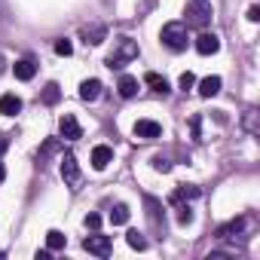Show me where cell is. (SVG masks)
<instances>
[{
	"mask_svg": "<svg viewBox=\"0 0 260 260\" xmlns=\"http://www.w3.org/2000/svg\"><path fill=\"white\" fill-rule=\"evenodd\" d=\"M80 37H83V43H86V46H98V43H104L107 28H104V25H86Z\"/></svg>",
	"mask_w": 260,
	"mask_h": 260,
	"instance_id": "13",
	"label": "cell"
},
{
	"mask_svg": "<svg viewBox=\"0 0 260 260\" xmlns=\"http://www.w3.org/2000/svg\"><path fill=\"white\" fill-rule=\"evenodd\" d=\"M4 64H7V61H4V55H0V71H4Z\"/></svg>",
	"mask_w": 260,
	"mask_h": 260,
	"instance_id": "36",
	"label": "cell"
},
{
	"mask_svg": "<svg viewBox=\"0 0 260 260\" xmlns=\"http://www.w3.org/2000/svg\"><path fill=\"white\" fill-rule=\"evenodd\" d=\"M71 52H74V43H71L68 37H61V40H55V55H64V58H68Z\"/></svg>",
	"mask_w": 260,
	"mask_h": 260,
	"instance_id": "27",
	"label": "cell"
},
{
	"mask_svg": "<svg viewBox=\"0 0 260 260\" xmlns=\"http://www.w3.org/2000/svg\"><path fill=\"white\" fill-rule=\"evenodd\" d=\"M61 166H58V172H61V181L71 187V190H77L80 187V181H83V175H80V162H77V156L68 150V153H61V159H58Z\"/></svg>",
	"mask_w": 260,
	"mask_h": 260,
	"instance_id": "5",
	"label": "cell"
},
{
	"mask_svg": "<svg viewBox=\"0 0 260 260\" xmlns=\"http://www.w3.org/2000/svg\"><path fill=\"white\" fill-rule=\"evenodd\" d=\"M40 101H43L46 107H55V104L61 101V86H58V83H46V86H43V95H40Z\"/></svg>",
	"mask_w": 260,
	"mask_h": 260,
	"instance_id": "19",
	"label": "cell"
},
{
	"mask_svg": "<svg viewBox=\"0 0 260 260\" xmlns=\"http://www.w3.org/2000/svg\"><path fill=\"white\" fill-rule=\"evenodd\" d=\"M187 31H190V28H187L184 22H166L162 31H159V40H162L166 49H172V52H184L187 43H190V34H187Z\"/></svg>",
	"mask_w": 260,
	"mask_h": 260,
	"instance_id": "3",
	"label": "cell"
},
{
	"mask_svg": "<svg viewBox=\"0 0 260 260\" xmlns=\"http://www.w3.org/2000/svg\"><path fill=\"white\" fill-rule=\"evenodd\" d=\"M116 92H119L122 98H135V95H138V80H135L132 74H122L119 83H116Z\"/></svg>",
	"mask_w": 260,
	"mask_h": 260,
	"instance_id": "16",
	"label": "cell"
},
{
	"mask_svg": "<svg viewBox=\"0 0 260 260\" xmlns=\"http://www.w3.org/2000/svg\"><path fill=\"white\" fill-rule=\"evenodd\" d=\"M22 110V98L16 92H7V95H0V113L4 116H16Z\"/></svg>",
	"mask_w": 260,
	"mask_h": 260,
	"instance_id": "15",
	"label": "cell"
},
{
	"mask_svg": "<svg viewBox=\"0 0 260 260\" xmlns=\"http://www.w3.org/2000/svg\"><path fill=\"white\" fill-rule=\"evenodd\" d=\"M132 132H135V138H141V141H156V138H162V125H159L156 119H138Z\"/></svg>",
	"mask_w": 260,
	"mask_h": 260,
	"instance_id": "8",
	"label": "cell"
},
{
	"mask_svg": "<svg viewBox=\"0 0 260 260\" xmlns=\"http://www.w3.org/2000/svg\"><path fill=\"white\" fill-rule=\"evenodd\" d=\"M211 16H214L211 0H187V7H184V25L187 28L205 31L211 25Z\"/></svg>",
	"mask_w": 260,
	"mask_h": 260,
	"instance_id": "1",
	"label": "cell"
},
{
	"mask_svg": "<svg viewBox=\"0 0 260 260\" xmlns=\"http://www.w3.org/2000/svg\"><path fill=\"white\" fill-rule=\"evenodd\" d=\"M199 196H202V190L196 184H178L175 193L169 196V202L172 205H181V202H190V199H199Z\"/></svg>",
	"mask_w": 260,
	"mask_h": 260,
	"instance_id": "10",
	"label": "cell"
},
{
	"mask_svg": "<svg viewBox=\"0 0 260 260\" xmlns=\"http://www.w3.org/2000/svg\"><path fill=\"white\" fill-rule=\"evenodd\" d=\"M248 22H260V7H248Z\"/></svg>",
	"mask_w": 260,
	"mask_h": 260,
	"instance_id": "32",
	"label": "cell"
},
{
	"mask_svg": "<svg viewBox=\"0 0 260 260\" xmlns=\"http://www.w3.org/2000/svg\"><path fill=\"white\" fill-rule=\"evenodd\" d=\"M13 74H16V80L28 83V80H34V74H37V61H34V58H19V61L13 64Z\"/></svg>",
	"mask_w": 260,
	"mask_h": 260,
	"instance_id": "12",
	"label": "cell"
},
{
	"mask_svg": "<svg viewBox=\"0 0 260 260\" xmlns=\"http://www.w3.org/2000/svg\"><path fill=\"white\" fill-rule=\"evenodd\" d=\"M64 245H68V236H64L61 230H49V233H46V248H49V251H61Z\"/></svg>",
	"mask_w": 260,
	"mask_h": 260,
	"instance_id": "20",
	"label": "cell"
},
{
	"mask_svg": "<svg viewBox=\"0 0 260 260\" xmlns=\"http://www.w3.org/2000/svg\"><path fill=\"white\" fill-rule=\"evenodd\" d=\"M101 89H104L101 80H95V77H92V80H83V83H80V98H83V101H98V98H101Z\"/></svg>",
	"mask_w": 260,
	"mask_h": 260,
	"instance_id": "14",
	"label": "cell"
},
{
	"mask_svg": "<svg viewBox=\"0 0 260 260\" xmlns=\"http://www.w3.org/2000/svg\"><path fill=\"white\" fill-rule=\"evenodd\" d=\"M178 223H181V226H190V223H193V211H190V205H184V202L178 205Z\"/></svg>",
	"mask_w": 260,
	"mask_h": 260,
	"instance_id": "26",
	"label": "cell"
},
{
	"mask_svg": "<svg viewBox=\"0 0 260 260\" xmlns=\"http://www.w3.org/2000/svg\"><path fill=\"white\" fill-rule=\"evenodd\" d=\"M150 166H153L156 172H172V162H169V156H162V153H153V156H150Z\"/></svg>",
	"mask_w": 260,
	"mask_h": 260,
	"instance_id": "25",
	"label": "cell"
},
{
	"mask_svg": "<svg viewBox=\"0 0 260 260\" xmlns=\"http://www.w3.org/2000/svg\"><path fill=\"white\" fill-rule=\"evenodd\" d=\"M83 251H89V254H95V257H110V251H113V242H110V236H86L83 239Z\"/></svg>",
	"mask_w": 260,
	"mask_h": 260,
	"instance_id": "6",
	"label": "cell"
},
{
	"mask_svg": "<svg viewBox=\"0 0 260 260\" xmlns=\"http://www.w3.org/2000/svg\"><path fill=\"white\" fill-rule=\"evenodd\" d=\"M58 135L64 141H80L83 138V125L77 122L74 113H61V119H58Z\"/></svg>",
	"mask_w": 260,
	"mask_h": 260,
	"instance_id": "7",
	"label": "cell"
},
{
	"mask_svg": "<svg viewBox=\"0 0 260 260\" xmlns=\"http://www.w3.org/2000/svg\"><path fill=\"white\" fill-rule=\"evenodd\" d=\"M220 86H223L220 77H205V80H199V95L202 98H214L220 92Z\"/></svg>",
	"mask_w": 260,
	"mask_h": 260,
	"instance_id": "18",
	"label": "cell"
},
{
	"mask_svg": "<svg viewBox=\"0 0 260 260\" xmlns=\"http://www.w3.org/2000/svg\"><path fill=\"white\" fill-rule=\"evenodd\" d=\"M4 16H7V0H0V22H4Z\"/></svg>",
	"mask_w": 260,
	"mask_h": 260,
	"instance_id": "34",
	"label": "cell"
},
{
	"mask_svg": "<svg viewBox=\"0 0 260 260\" xmlns=\"http://www.w3.org/2000/svg\"><path fill=\"white\" fill-rule=\"evenodd\" d=\"M254 116H257V110H248V113H245V128H248V132H257V125H254Z\"/></svg>",
	"mask_w": 260,
	"mask_h": 260,
	"instance_id": "31",
	"label": "cell"
},
{
	"mask_svg": "<svg viewBox=\"0 0 260 260\" xmlns=\"http://www.w3.org/2000/svg\"><path fill=\"white\" fill-rule=\"evenodd\" d=\"M83 223H86V230H98L101 226V214H86Z\"/></svg>",
	"mask_w": 260,
	"mask_h": 260,
	"instance_id": "30",
	"label": "cell"
},
{
	"mask_svg": "<svg viewBox=\"0 0 260 260\" xmlns=\"http://www.w3.org/2000/svg\"><path fill=\"white\" fill-rule=\"evenodd\" d=\"M178 86H181V92H190V89L196 86V77H193L190 71H184V74H181V80H178Z\"/></svg>",
	"mask_w": 260,
	"mask_h": 260,
	"instance_id": "28",
	"label": "cell"
},
{
	"mask_svg": "<svg viewBox=\"0 0 260 260\" xmlns=\"http://www.w3.org/2000/svg\"><path fill=\"white\" fill-rule=\"evenodd\" d=\"M110 162H113V147H107V144H98V147L92 150V169H95V172H104Z\"/></svg>",
	"mask_w": 260,
	"mask_h": 260,
	"instance_id": "11",
	"label": "cell"
},
{
	"mask_svg": "<svg viewBox=\"0 0 260 260\" xmlns=\"http://www.w3.org/2000/svg\"><path fill=\"white\" fill-rule=\"evenodd\" d=\"M128 214H132V211H128V205L119 202V205H113V211H110V223H113V226H122V223H128Z\"/></svg>",
	"mask_w": 260,
	"mask_h": 260,
	"instance_id": "21",
	"label": "cell"
},
{
	"mask_svg": "<svg viewBox=\"0 0 260 260\" xmlns=\"http://www.w3.org/2000/svg\"><path fill=\"white\" fill-rule=\"evenodd\" d=\"M4 147H7V141H0V153H4Z\"/></svg>",
	"mask_w": 260,
	"mask_h": 260,
	"instance_id": "37",
	"label": "cell"
},
{
	"mask_svg": "<svg viewBox=\"0 0 260 260\" xmlns=\"http://www.w3.org/2000/svg\"><path fill=\"white\" fill-rule=\"evenodd\" d=\"M242 230H245V217H233L230 223H223V226L217 230V236H220V239H230L233 233H242Z\"/></svg>",
	"mask_w": 260,
	"mask_h": 260,
	"instance_id": "22",
	"label": "cell"
},
{
	"mask_svg": "<svg viewBox=\"0 0 260 260\" xmlns=\"http://www.w3.org/2000/svg\"><path fill=\"white\" fill-rule=\"evenodd\" d=\"M125 242H128V248H135V251H144V248H147V239H144V233H138V230H128V233H125Z\"/></svg>",
	"mask_w": 260,
	"mask_h": 260,
	"instance_id": "23",
	"label": "cell"
},
{
	"mask_svg": "<svg viewBox=\"0 0 260 260\" xmlns=\"http://www.w3.org/2000/svg\"><path fill=\"white\" fill-rule=\"evenodd\" d=\"M144 208H147V220H150L153 236L166 239V211H162V202L156 196H144Z\"/></svg>",
	"mask_w": 260,
	"mask_h": 260,
	"instance_id": "4",
	"label": "cell"
},
{
	"mask_svg": "<svg viewBox=\"0 0 260 260\" xmlns=\"http://www.w3.org/2000/svg\"><path fill=\"white\" fill-rule=\"evenodd\" d=\"M144 83H147L153 92H159V95H169V92H172L169 80H166V77H159L156 71H147V74H144Z\"/></svg>",
	"mask_w": 260,
	"mask_h": 260,
	"instance_id": "17",
	"label": "cell"
},
{
	"mask_svg": "<svg viewBox=\"0 0 260 260\" xmlns=\"http://www.w3.org/2000/svg\"><path fill=\"white\" fill-rule=\"evenodd\" d=\"M58 150H61V144H58V141H55V138H49V141H46V144H43V147H40V153H37V159H40V162H43V159H46V156H52V153H58Z\"/></svg>",
	"mask_w": 260,
	"mask_h": 260,
	"instance_id": "24",
	"label": "cell"
},
{
	"mask_svg": "<svg viewBox=\"0 0 260 260\" xmlns=\"http://www.w3.org/2000/svg\"><path fill=\"white\" fill-rule=\"evenodd\" d=\"M7 181V169H4V162H0V184Z\"/></svg>",
	"mask_w": 260,
	"mask_h": 260,
	"instance_id": "35",
	"label": "cell"
},
{
	"mask_svg": "<svg viewBox=\"0 0 260 260\" xmlns=\"http://www.w3.org/2000/svg\"><path fill=\"white\" fill-rule=\"evenodd\" d=\"M190 132H193V141H202V116L190 119Z\"/></svg>",
	"mask_w": 260,
	"mask_h": 260,
	"instance_id": "29",
	"label": "cell"
},
{
	"mask_svg": "<svg viewBox=\"0 0 260 260\" xmlns=\"http://www.w3.org/2000/svg\"><path fill=\"white\" fill-rule=\"evenodd\" d=\"M49 254H52V251H49V248H43V251H37L34 257H37V260H49Z\"/></svg>",
	"mask_w": 260,
	"mask_h": 260,
	"instance_id": "33",
	"label": "cell"
},
{
	"mask_svg": "<svg viewBox=\"0 0 260 260\" xmlns=\"http://www.w3.org/2000/svg\"><path fill=\"white\" fill-rule=\"evenodd\" d=\"M220 49V37L214 34V31H199V37H196V52L199 55H214Z\"/></svg>",
	"mask_w": 260,
	"mask_h": 260,
	"instance_id": "9",
	"label": "cell"
},
{
	"mask_svg": "<svg viewBox=\"0 0 260 260\" xmlns=\"http://www.w3.org/2000/svg\"><path fill=\"white\" fill-rule=\"evenodd\" d=\"M135 58H138V43H135L132 37H116V40H113V52L107 55L104 64H107L110 71H122L128 61H135Z\"/></svg>",
	"mask_w": 260,
	"mask_h": 260,
	"instance_id": "2",
	"label": "cell"
}]
</instances>
